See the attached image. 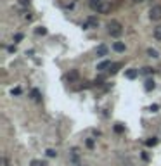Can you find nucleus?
Returning <instances> with one entry per match:
<instances>
[{"mask_svg": "<svg viewBox=\"0 0 161 166\" xmlns=\"http://www.w3.org/2000/svg\"><path fill=\"white\" fill-rule=\"evenodd\" d=\"M147 55L153 57V59H158V57H159V52H158L156 48H147Z\"/></svg>", "mask_w": 161, "mask_h": 166, "instance_id": "nucleus-8", "label": "nucleus"}, {"mask_svg": "<svg viewBox=\"0 0 161 166\" xmlns=\"http://www.w3.org/2000/svg\"><path fill=\"white\" fill-rule=\"evenodd\" d=\"M149 18H151V21H161V5H154V7H151Z\"/></svg>", "mask_w": 161, "mask_h": 166, "instance_id": "nucleus-2", "label": "nucleus"}, {"mask_svg": "<svg viewBox=\"0 0 161 166\" xmlns=\"http://www.w3.org/2000/svg\"><path fill=\"white\" fill-rule=\"evenodd\" d=\"M113 48H114L116 52H125V43H121V42H114Z\"/></svg>", "mask_w": 161, "mask_h": 166, "instance_id": "nucleus-7", "label": "nucleus"}, {"mask_svg": "<svg viewBox=\"0 0 161 166\" xmlns=\"http://www.w3.org/2000/svg\"><path fill=\"white\" fill-rule=\"evenodd\" d=\"M30 166H47V164H45L43 161H38V159H31Z\"/></svg>", "mask_w": 161, "mask_h": 166, "instance_id": "nucleus-14", "label": "nucleus"}, {"mask_svg": "<svg viewBox=\"0 0 161 166\" xmlns=\"http://www.w3.org/2000/svg\"><path fill=\"white\" fill-rule=\"evenodd\" d=\"M87 147H88V149H94V140H92V138H88V140H87Z\"/></svg>", "mask_w": 161, "mask_h": 166, "instance_id": "nucleus-20", "label": "nucleus"}, {"mask_svg": "<svg viewBox=\"0 0 161 166\" xmlns=\"http://www.w3.org/2000/svg\"><path fill=\"white\" fill-rule=\"evenodd\" d=\"M31 95H33L37 100H40V92H38L37 88H33V90H31Z\"/></svg>", "mask_w": 161, "mask_h": 166, "instance_id": "nucleus-17", "label": "nucleus"}, {"mask_svg": "<svg viewBox=\"0 0 161 166\" xmlns=\"http://www.w3.org/2000/svg\"><path fill=\"white\" fill-rule=\"evenodd\" d=\"M97 26H99V19L95 16H88L85 24H83V28H97Z\"/></svg>", "mask_w": 161, "mask_h": 166, "instance_id": "nucleus-3", "label": "nucleus"}, {"mask_svg": "<svg viewBox=\"0 0 161 166\" xmlns=\"http://www.w3.org/2000/svg\"><path fill=\"white\" fill-rule=\"evenodd\" d=\"M154 87H156V85H154V80H147L146 85H144V88H146L147 92H151V90H154Z\"/></svg>", "mask_w": 161, "mask_h": 166, "instance_id": "nucleus-10", "label": "nucleus"}, {"mask_svg": "<svg viewBox=\"0 0 161 166\" xmlns=\"http://www.w3.org/2000/svg\"><path fill=\"white\" fill-rule=\"evenodd\" d=\"M19 4H21V5H28V4H30V0H19Z\"/></svg>", "mask_w": 161, "mask_h": 166, "instance_id": "nucleus-24", "label": "nucleus"}, {"mask_svg": "<svg viewBox=\"0 0 161 166\" xmlns=\"http://www.w3.org/2000/svg\"><path fill=\"white\" fill-rule=\"evenodd\" d=\"M132 2H133V4H139V2H142V0H132Z\"/></svg>", "mask_w": 161, "mask_h": 166, "instance_id": "nucleus-25", "label": "nucleus"}, {"mask_svg": "<svg viewBox=\"0 0 161 166\" xmlns=\"http://www.w3.org/2000/svg\"><path fill=\"white\" fill-rule=\"evenodd\" d=\"M108 50H109V48L106 47V45H99V47H97V55H99V57H104V55H108Z\"/></svg>", "mask_w": 161, "mask_h": 166, "instance_id": "nucleus-5", "label": "nucleus"}, {"mask_svg": "<svg viewBox=\"0 0 161 166\" xmlns=\"http://www.w3.org/2000/svg\"><path fill=\"white\" fill-rule=\"evenodd\" d=\"M45 154L49 156V158H56V156H57V152L54 151V149H47V151H45Z\"/></svg>", "mask_w": 161, "mask_h": 166, "instance_id": "nucleus-16", "label": "nucleus"}, {"mask_svg": "<svg viewBox=\"0 0 161 166\" xmlns=\"http://www.w3.org/2000/svg\"><path fill=\"white\" fill-rule=\"evenodd\" d=\"M137 74H139V71H137V69H128L127 71V78H130V80L137 78Z\"/></svg>", "mask_w": 161, "mask_h": 166, "instance_id": "nucleus-11", "label": "nucleus"}, {"mask_svg": "<svg viewBox=\"0 0 161 166\" xmlns=\"http://www.w3.org/2000/svg\"><path fill=\"white\" fill-rule=\"evenodd\" d=\"M154 38H156V40H159V42H161V24H159V26H156V28H154Z\"/></svg>", "mask_w": 161, "mask_h": 166, "instance_id": "nucleus-13", "label": "nucleus"}, {"mask_svg": "<svg viewBox=\"0 0 161 166\" xmlns=\"http://www.w3.org/2000/svg\"><path fill=\"white\" fill-rule=\"evenodd\" d=\"M108 68H111V61H102V63L97 66V69L99 71H104V69H108Z\"/></svg>", "mask_w": 161, "mask_h": 166, "instance_id": "nucleus-6", "label": "nucleus"}, {"mask_svg": "<svg viewBox=\"0 0 161 166\" xmlns=\"http://www.w3.org/2000/svg\"><path fill=\"white\" fill-rule=\"evenodd\" d=\"M120 68H121V64H111V68H109V73L111 74H114V73H118V71H120Z\"/></svg>", "mask_w": 161, "mask_h": 166, "instance_id": "nucleus-12", "label": "nucleus"}, {"mask_svg": "<svg viewBox=\"0 0 161 166\" xmlns=\"http://www.w3.org/2000/svg\"><path fill=\"white\" fill-rule=\"evenodd\" d=\"M114 132H118V133H121V132H123V126H120V125H116V126H114Z\"/></svg>", "mask_w": 161, "mask_h": 166, "instance_id": "nucleus-22", "label": "nucleus"}, {"mask_svg": "<svg viewBox=\"0 0 161 166\" xmlns=\"http://www.w3.org/2000/svg\"><path fill=\"white\" fill-rule=\"evenodd\" d=\"M19 93H21V88H12V95H19Z\"/></svg>", "mask_w": 161, "mask_h": 166, "instance_id": "nucleus-21", "label": "nucleus"}, {"mask_svg": "<svg viewBox=\"0 0 161 166\" xmlns=\"http://www.w3.org/2000/svg\"><path fill=\"white\" fill-rule=\"evenodd\" d=\"M108 31H109L111 37H120V35L123 33V26L118 21H109L108 23Z\"/></svg>", "mask_w": 161, "mask_h": 166, "instance_id": "nucleus-1", "label": "nucleus"}, {"mask_svg": "<svg viewBox=\"0 0 161 166\" xmlns=\"http://www.w3.org/2000/svg\"><path fill=\"white\" fill-rule=\"evenodd\" d=\"M45 33H47L45 28H37V35H45Z\"/></svg>", "mask_w": 161, "mask_h": 166, "instance_id": "nucleus-19", "label": "nucleus"}, {"mask_svg": "<svg viewBox=\"0 0 161 166\" xmlns=\"http://www.w3.org/2000/svg\"><path fill=\"white\" fill-rule=\"evenodd\" d=\"M142 73H144V74H151V73H154V69H153V68H144Z\"/></svg>", "mask_w": 161, "mask_h": 166, "instance_id": "nucleus-18", "label": "nucleus"}, {"mask_svg": "<svg viewBox=\"0 0 161 166\" xmlns=\"http://www.w3.org/2000/svg\"><path fill=\"white\" fill-rule=\"evenodd\" d=\"M68 80H69V81H75V80H78V71H76V69L69 71V73H68Z\"/></svg>", "mask_w": 161, "mask_h": 166, "instance_id": "nucleus-9", "label": "nucleus"}, {"mask_svg": "<svg viewBox=\"0 0 161 166\" xmlns=\"http://www.w3.org/2000/svg\"><path fill=\"white\" fill-rule=\"evenodd\" d=\"M14 40H16V42H21V40H23V35H21V33H18V35L14 37Z\"/></svg>", "mask_w": 161, "mask_h": 166, "instance_id": "nucleus-23", "label": "nucleus"}, {"mask_svg": "<svg viewBox=\"0 0 161 166\" xmlns=\"http://www.w3.org/2000/svg\"><path fill=\"white\" fill-rule=\"evenodd\" d=\"M146 144L149 145V147H153V145H156V144H158V138H154V137H151L149 140H146Z\"/></svg>", "mask_w": 161, "mask_h": 166, "instance_id": "nucleus-15", "label": "nucleus"}, {"mask_svg": "<svg viewBox=\"0 0 161 166\" xmlns=\"http://www.w3.org/2000/svg\"><path fill=\"white\" fill-rule=\"evenodd\" d=\"M111 11V5L108 4V2H99V5H97V12H101V14H108V12Z\"/></svg>", "mask_w": 161, "mask_h": 166, "instance_id": "nucleus-4", "label": "nucleus"}]
</instances>
